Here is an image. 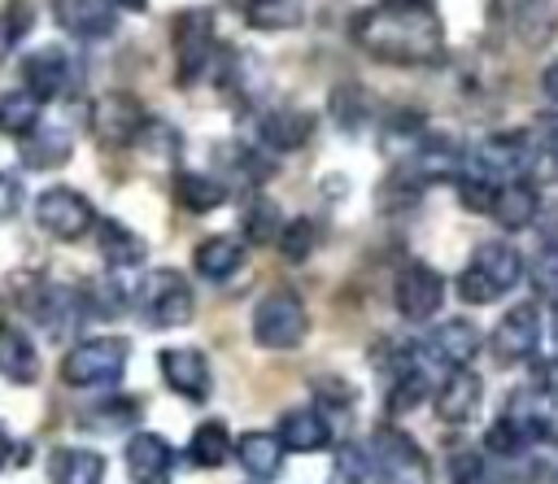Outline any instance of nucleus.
<instances>
[{
  "instance_id": "1",
  "label": "nucleus",
  "mask_w": 558,
  "mask_h": 484,
  "mask_svg": "<svg viewBox=\"0 0 558 484\" xmlns=\"http://www.w3.org/2000/svg\"><path fill=\"white\" fill-rule=\"evenodd\" d=\"M349 35L388 65H432L445 52V31L427 0H379L353 17Z\"/></svg>"
},
{
  "instance_id": "2",
  "label": "nucleus",
  "mask_w": 558,
  "mask_h": 484,
  "mask_svg": "<svg viewBox=\"0 0 558 484\" xmlns=\"http://www.w3.org/2000/svg\"><path fill=\"white\" fill-rule=\"evenodd\" d=\"M519 279H523V253L514 244H506V240H484L471 253L466 270L458 275V297L466 305H488L501 292H510Z\"/></svg>"
},
{
  "instance_id": "3",
  "label": "nucleus",
  "mask_w": 558,
  "mask_h": 484,
  "mask_svg": "<svg viewBox=\"0 0 558 484\" xmlns=\"http://www.w3.org/2000/svg\"><path fill=\"white\" fill-rule=\"evenodd\" d=\"M126 353H131V340L126 336H87L78 340L65 358H61V379L70 388H100V384H113L122 379L126 371Z\"/></svg>"
},
{
  "instance_id": "4",
  "label": "nucleus",
  "mask_w": 558,
  "mask_h": 484,
  "mask_svg": "<svg viewBox=\"0 0 558 484\" xmlns=\"http://www.w3.org/2000/svg\"><path fill=\"white\" fill-rule=\"evenodd\" d=\"M310 336V310L292 288H275L253 310V340L262 349H296Z\"/></svg>"
},
{
  "instance_id": "5",
  "label": "nucleus",
  "mask_w": 558,
  "mask_h": 484,
  "mask_svg": "<svg viewBox=\"0 0 558 484\" xmlns=\"http://www.w3.org/2000/svg\"><path fill=\"white\" fill-rule=\"evenodd\" d=\"M371 475L375 484H436L427 453L401 427H379L371 436Z\"/></svg>"
},
{
  "instance_id": "6",
  "label": "nucleus",
  "mask_w": 558,
  "mask_h": 484,
  "mask_svg": "<svg viewBox=\"0 0 558 484\" xmlns=\"http://www.w3.org/2000/svg\"><path fill=\"white\" fill-rule=\"evenodd\" d=\"M35 222L39 231H48L52 240H83L92 227H96V209L83 192L74 187H44L35 196Z\"/></svg>"
},
{
  "instance_id": "7",
  "label": "nucleus",
  "mask_w": 558,
  "mask_h": 484,
  "mask_svg": "<svg viewBox=\"0 0 558 484\" xmlns=\"http://www.w3.org/2000/svg\"><path fill=\"white\" fill-rule=\"evenodd\" d=\"M170 44H174V83H196L214 52V17L205 9H183L170 22Z\"/></svg>"
},
{
  "instance_id": "8",
  "label": "nucleus",
  "mask_w": 558,
  "mask_h": 484,
  "mask_svg": "<svg viewBox=\"0 0 558 484\" xmlns=\"http://www.w3.org/2000/svg\"><path fill=\"white\" fill-rule=\"evenodd\" d=\"M87 126H92V140L100 148H126V144H135V135L144 126V109L131 92H100L92 100Z\"/></svg>"
},
{
  "instance_id": "9",
  "label": "nucleus",
  "mask_w": 558,
  "mask_h": 484,
  "mask_svg": "<svg viewBox=\"0 0 558 484\" xmlns=\"http://www.w3.org/2000/svg\"><path fill=\"white\" fill-rule=\"evenodd\" d=\"M192 314H196V297H192L187 279L179 270H170V266L153 270L148 283H144V318H148V327L170 331V327L192 323Z\"/></svg>"
},
{
  "instance_id": "10",
  "label": "nucleus",
  "mask_w": 558,
  "mask_h": 484,
  "mask_svg": "<svg viewBox=\"0 0 558 484\" xmlns=\"http://www.w3.org/2000/svg\"><path fill=\"white\" fill-rule=\"evenodd\" d=\"M445 301V279L427 262H405L392 283V305L405 323H427Z\"/></svg>"
},
{
  "instance_id": "11",
  "label": "nucleus",
  "mask_w": 558,
  "mask_h": 484,
  "mask_svg": "<svg viewBox=\"0 0 558 484\" xmlns=\"http://www.w3.org/2000/svg\"><path fill=\"white\" fill-rule=\"evenodd\" d=\"M536 344H541V305L536 301H519L514 310H506V318L488 336V349L501 366L527 362L536 353Z\"/></svg>"
},
{
  "instance_id": "12",
  "label": "nucleus",
  "mask_w": 558,
  "mask_h": 484,
  "mask_svg": "<svg viewBox=\"0 0 558 484\" xmlns=\"http://www.w3.org/2000/svg\"><path fill=\"white\" fill-rule=\"evenodd\" d=\"M527 161H532V140H527L523 131H497V135L480 140V148L471 153L475 174H480V179H488V183L519 179Z\"/></svg>"
},
{
  "instance_id": "13",
  "label": "nucleus",
  "mask_w": 558,
  "mask_h": 484,
  "mask_svg": "<svg viewBox=\"0 0 558 484\" xmlns=\"http://www.w3.org/2000/svg\"><path fill=\"white\" fill-rule=\"evenodd\" d=\"M480 401H484V379H480L471 366H453V371L440 379V388L432 392V410H436V419L449 423V427L471 423V419L480 414Z\"/></svg>"
},
{
  "instance_id": "14",
  "label": "nucleus",
  "mask_w": 558,
  "mask_h": 484,
  "mask_svg": "<svg viewBox=\"0 0 558 484\" xmlns=\"http://www.w3.org/2000/svg\"><path fill=\"white\" fill-rule=\"evenodd\" d=\"M70 78H74L70 57H65V48H57V44H44V48H35V52L22 57V87H26L39 105L52 100V96H61V92L70 87Z\"/></svg>"
},
{
  "instance_id": "15",
  "label": "nucleus",
  "mask_w": 558,
  "mask_h": 484,
  "mask_svg": "<svg viewBox=\"0 0 558 484\" xmlns=\"http://www.w3.org/2000/svg\"><path fill=\"white\" fill-rule=\"evenodd\" d=\"M157 366H161V379H166L170 392H179L187 401H205L209 397L214 375H209L205 353H196V349H161Z\"/></svg>"
},
{
  "instance_id": "16",
  "label": "nucleus",
  "mask_w": 558,
  "mask_h": 484,
  "mask_svg": "<svg viewBox=\"0 0 558 484\" xmlns=\"http://www.w3.org/2000/svg\"><path fill=\"white\" fill-rule=\"evenodd\" d=\"M122 462H126L131 484H166V475L174 467V449L157 432H135L122 449Z\"/></svg>"
},
{
  "instance_id": "17",
  "label": "nucleus",
  "mask_w": 558,
  "mask_h": 484,
  "mask_svg": "<svg viewBox=\"0 0 558 484\" xmlns=\"http://www.w3.org/2000/svg\"><path fill=\"white\" fill-rule=\"evenodd\" d=\"M497 13H506V26L519 35V44L541 48L558 31V9L554 0H493Z\"/></svg>"
},
{
  "instance_id": "18",
  "label": "nucleus",
  "mask_w": 558,
  "mask_h": 484,
  "mask_svg": "<svg viewBox=\"0 0 558 484\" xmlns=\"http://www.w3.org/2000/svg\"><path fill=\"white\" fill-rule=\"evenodd\" d=\"M17 157L26 170H61L70 157H74V140L65 126H48V122H35L22 140H17Z\"/></svg>"
},
{
  "instance_id": "19",
  "label": "nucleus",
  "mask_w": 558,
  "mask_h": 484,
  "mask_svg": "<svg viewBox=\"0 0 558 484\" xmlns=\"http://www.w3.org/2000/svg\"><path fill=\"white\" fill-rule=\"evenodd\" d=\"M541 214V192L527 183V179H506L493 187V205H488V218L506 231H523L532 227V218Z\"/></svg>"
},
{
  "instance_id": "20",
  "label": "nucleus",
  "mask_w": 558,
  "mask_h": 484,
  "mask_svg": "<svg viewBox=\"0 0 558 484\" xmlns=\"http://www.w3.org/2000/svg\"><path fill=\"white\" fill-rule=\"evenodd\" d=\"M310 135H314V113L305 109H270L257 118V140L270 153H296L310 144Z\"/></svg>"
},
{
  "instance_id": "21",
  "label": "nucleus",
  "mask_w": 558,
  "mask_h": 484,
  "mask_svg": "<svg viewBox=\"0 0 558 484\" xmlns=\"http://www.w3.org/2000/svg\"><path fill=\"white\" fill-rule=\"evenodd\" d=\"M423 353H432V362H445L449 371H453V366H471V358L480 353V331H475V323H466V318H445V323L427 336Z\"/></svg>"
},
{
  "instance_id": "22",
  "label": "nucleus",
  "mask_w": 558,
  "mask_h": 484,
  "mask_svg": "<svg viewBox=\"0 0 558 484\" xmlns=\"http://www.w3.org/2000/svg\"><path fill=\"white\" fill-rule=\"evenodd\" d=\"M52 17L74 39H105L113 31V4L105 0H52Z\"/></svg>"
},
{
  "instance_id": "23",
  "label": "nucleus",
  "mask_w": 558,
  "mask_h": 484,
  "mask_svg": "<svg viewBox=\"0 0 558 484\" xmlns=\"http://www.w3.org/2000/svg\"><path fill=\"white\" fill-rule=\"evenodd\" d=\"M0 375L9 384L39 379V353H35L31 336L22 331V323H13V318H0Z\"/></svg>"
},
{
  "instance_id": "24",
  "label": "nucleus",
  "mask_w": 558,
  "mask_h": 484,
  "mask_svg": "<svg viewBox=\"0 0 558 484\" xmlns=\"http://www.w3.org/2000/svg\"><path fill=\"white\" fill-rule=\"evenodd\" d=\"M275 436H279L283 449H292V453H318V449L331 445V423H327V414H318L314 406H301V410H288V414L279 419V432H275Z\"/></svg>"
},
{
  "instance_id": "25",
  "label": "nucleus",
  "mask_w": 558,
  "mask_h": 484,
  "mask_svg": "<svg viewBox=\"0 0 558 484\" xmlns=\"http://www.w3.org/2000/svg\"><path fill=\"white\" fill-rule=\"evenodd\" d=\"M283 440L275 436V432H244L240 440H235V462L253 475V480H275L279 471H283Z\"/></svg>"
},
{
  "instance_id": "26",
  "label": "nucleus",
  "mask_w": 558,
  "mask_h": 484,
  "mask_svg": "<svg viewBox=\"0 0 558 484\" xmlns=\"http://www.w3.org/2000/svg\"><path fill=\"white\" fill-rule=\"evenodd\" d=\"M48 484H105V458L83 445H61L48 458Z\"/></svg>"
},
{
  "instance_id": "27",
  "label": "nucleus",
  "mask_w": 558,
  "mask_h": 484,
  "mask_svg": "<svg viewBox=\"0 0 558 484\" xmlns=\"http://www.w3.org/2000/svg\"><path fill=\"white\" fill-rule=\"evenodd\" d=\"M96 249L113 270H126V266L144 262V240L122 218H96Z\"/></svg>"
},
{
  "instance_id": "28",
  "label": "nucleus",
  "mask_w": 558,
  "mask_h": 484,
  "mask_svg": "<svg viewBox=\"0 0 558 484\" xmlns=\"http://www.w3.org/2000/svg\"><path fill=\"white\" fill-rule=\"evenodd\" d=\"M240 262H244V244H240L235 235H205V240L192 249V266H196L205 279H214V283L231 279V275L240 270Z\"/></svg>"
},
{
  "instance_id": "29",
  "label": "nucleus",
  "mask_w": 558,
  "mask_h": 484,
  "mask_svg": "<svg viewBox=\"0 0 558 484\" xmlns=\"http://www.w3.org/2000/svg\"><path fill=\"white\" fill-rule=\"evenodd\" d=\"M227 453H231V427L222 419H205L201 427H192V436H187V462L192 467L214 471L227 462Z\"/></svg>"
},
{
  "instance_id": "30",
  "label": "nucleus",
  "mask_w": 558,
  "mask_h": 484,
  "mask_svg": "<svg viewBox=\"0 0 558 484\" xmlns=\"http://www.w3.org/2000/svg\"><path fill=\"white\" fill-rule=\"evenodd\" d=\"M514 458H497V462H484V453H471V449H458L449 458V480L453 484H523L510 475Z\"/></svg>"
},
{
  "instance_id": "31",
  "label": "nucleus",
  "mask_w": 558,
  "mask_h": 484,
  "mask_svg": "<svg viewBox=\"0 0 558 484\" xmlns=\"http://www.w3.org/2000/svg\"><path fill=\"white\" fill-rule=\"evenodd\" d=\"M253 31H292L305 22V0H235Z\"/></svg>"
},
{
  "instance_id": "32",
  "label": "nucleus",
  "mask_w": 558,
  "mask_h": 484,
  "mask_svg": "<svg viewBox=\"0 0 558 484\" xmlns=\"http://www.w3.org/2000/svg\"><path fill=\"white\" fill-rule=\"evenodd\" d=\"M174 196H179L183 209L209 214V209H218V205L227 201V183H218V179H209V174H201V170H179V174H174Z\"/></svg>"
},
{
  "instance_id": "33",
  "label": "nucleus",
  "mask_w": 558,
  "mask_h": 484,
  "mask_svg": "<svg viewBox=\"0 0 558 484\" xmlns=\"http://www.w3.org/2000/svg\"><path fill=\"white\" fill-rule=\"evenodd\" d=\"M35 122H39V100L26 87L22 92H0V135L22 140Z\"/></svg>"
},
{
  "instance_id": "34",
  "label": "nucleus",
  "mask_w": 558,
  "mask_h": 484,
  "mask_svg": "<svg viewBox=\"0 0 558 484\" xmlns=\"http://www.w3.org/2000/svg\"><path fill=\"white\" fill-rule=\"evenodd\" d=\"M318 240H323V227H318L314 218H288V222L279 227V235H275V244H279V253H283L288 262H305V257L318 249Z\"/></svg>"
},
{
  "instance_id": "35",
  "label": "nucleus",
  "mask_w": 558,
  "mask_h": 484,
  "mask_svg": "<svg viewBox=\"0 0 558 484\" xmlns=\"http://www.w3.org/2000/svg\"><path fill=\"white\" fill-rule=\"evenodd\" d=\"M31 26H35L31 0H9V4H0V65L17 52V44L26 39Z\"/></svg>"
},
{
  "instance_id": "36",
  "label": "nucleus",
  "mask_w": 558,
  "mask_h": 484,
  "mask_svg": "<svg viewBox=\"0 0 558 484\" xmlns=\"http://www.w3.org/2000/svg\"><path fill=\"white\" fill-rule=\"evenodd\" d=\"M240 227H244V240H248V244H270L283 222H279V209H275L270 196H253V201L244 205Z\"/></svg>"
},
{
  "instance_id": "37",
  "label": "nucleus",
  "mask_w": 558,
  "mask_h": 484,
  "mask_svg": "<svg viewBox=\"0 0 558 484\" xmlns=\"http://www.w3.org/2000/svg\"><path fill=\"white\" fill-rule=\"evenodd\" d=\"M527 445H532V440L523 436V427H519L510 414H501V419L484 432V453H493V458H519Z\"/></svg>"
},
{
  "instance_id": "38",
  "label": "nucleus",
  "mask_w": 558,
  "mask_h": 484,
  "mask_svg": "<svg viewBox=\"0 0 558 484\" xmlns=\"http://www.w3.org/2000/svg\"><path fill=\"white\" fill-rule=\"evenodd\" d=\"M371 475V453L357 445H340L331 458V484H366Z\"/></svg>"
},
{
  "instance_id": "39",
  "label": "nucleus",
  "mask_w": 558,
  "mask_h": 484,
  "mask_svg": "<svg viewBox=\"0 0 558 484\" xmlns=\"http://www.w3.org/2000/svg\"><path fill=\"white\" fill-rule=\"evenodd\" d=\"M331 118H336L344 131H357V126L366 122V96H362V87H353V83L336 87V92H331Z\"/></svg>"
},
{
  "instance_id": "40",
  "label": "nucleus",
  "mask_w": 558,
  "mask_h": 484,
  "mask_svg": "<svg viewBox=\"0 0 558 484\" xmlns=\"http://www.w3.org/2000/svg\"><path fill=\"white\" fill-rule=\"evenodd\" d=\"M532 283L541 297L558 301V244H541V253L532 257Z\"/></svg>"
},
{
  "instance_id": "41",
  "label": "nucleus",
  "mask_w": 558,
  "mask_h": 484,
  "mask_svg": "<svg viewBox=\"0 0 558 484\" xmlns=\"http://www.w3.org/2000/svg\"><path fill=\"white\" fill-rule=\"evenodd\" d=\"M140 419V401H122V397H113V401H105L100 410H92V423L100 427V432H113V427H131Z\"/></svg>"
},
{
  "instance_id": "42",
  "label": "nucleus",
  "mask_w": 558,
  "mask_h": 484,
  "mask_svg": "<svg viewBox=\"0 0 558 484\" xmlns=\"http://www.w3.org/2000/svg\"><path fill=\"white\" fill-rule=\"evenodd\" d=\"M17 209H22V183L9 170H0V222L13 218Z\"/></svg>"
},
{
  "instance_id": "43",
  "label": "nucleus",
  "mask_w": 558,
  "mask_h": 484,
  "mask_svg": "<svg viewBox=\"0 0 558 484\" xmlns=\"http://www.w3.org/2000/svg\"><path fill=\"white\" fill-rule=\"evenodd\" d=\"M541 92H545L549 100H558V61L545 65V74H541Z\"/></svg>"
},
{
  "instance_id": "44",
  "label": "nucleus",
  "mask_w": 558,
  "mask_h": 484,
  "mask_svg": "<svg viewBox=\"0 0 558 484\" xmlns=\"http://www.w3.org/2000/svg\"><path fill=\"white\" fill-rule=\"evenodd\" d=\"M105 4H113V9H131V13H144V9H148V0H105Z\"/></svg>"
},
{
  "instance_id": "45",
  "label": "nucleus",
  "mask_w": 558,
  "mask_h": 484,
  "mask_svg": "<svg viewBox=\"0 0 558 484\" xmlns=\"http://www.w3.org/2000/svg\"><path fill=\"white\" fill-rule=\"evenodd\" d=\"M549 340H554V349H558V301H554V310H549Z\"/></svg>"
},
{
  "instance_id": "46",
  "label": "nucleus",
  "mask_w": 558,
  "mask_h": 484,
  "mask_svg": "<svg viewBox=\"0 0 558 484\" xmlns=\"http://www.w3.org/2000/svg\"><path fill=\"white\" fill-rule=\"evenodd\" d=\"M9 462V436H4V427H0V467Z\"/></svg>"
}]
</instances>
